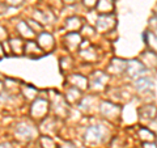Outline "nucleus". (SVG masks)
<instances>
[{"mask_svg":"<svg viewBox=\"0 0 157 148\" xmlns=\"http://www.w3.org/2000/svg\"><path fill=\"white\" fill-rule=\"evenodd\" d=\"M50 102H48L46 98L42 97H37L36 100L32 102L30 106V117L36 121H43L46 119L48 115V111H50Z\"/></svg>","mask_w":157,"mask_h":148,"instance_id":"obj_1","label":"nucleus"},{"mask_svg":"<svg viewBox=\"0 0 157 148\" xmlns=\"http://www.w3.org/2000/svg\"><path fill=\"white\" fill-rule=\"evenodd\" d=\"M117 26V18L114 16V13L110 14H100L96 20V32L98 33H110Z\"/></svg>","mask_w":157,"mask_h":148,"instance_id":"obj_2","label":"nucleus"},{"mask_svg":"<svg viewBox=\"0 0 157 148\" xmlns=\"http://www.w3.org/2000/svg\"><path fill=\"white\" fill-rule=\"evenodd\" d=\"M37 129L33 125L28 122H20L16 125V129H14V136L20 140H25L29 142L36 138L37 135Z\"/></svg>","mask_w":157,"mask_h":148,"instance_id":"obj_3","label":"nucleus"},{"mask_svg":"<svg viewBox=\"0 0 157 148\" xmlns=\"http://www.w3.org/2000/svg\"><path fill=\"white\" fill-rule=\"evenodd\" d=\"M105 134H106V131H105L104 126L92 125L85 130L84 139H85L86 143H89V144H98V143H101L102 140H104Z\"/></svg>","mask_w":157,"mask_h":148,"instance_id":"obj_4","label":"nucleus"},{"mask_svg":"<svg viewBox=\"0 0 157 148\" xmlns=\"http://www.w3.org/2000/svg\"><path fill=\"white\" fill-rule=\"evenodd\" d=\"M98 110L101 115H104L107 119H118L121 117V106L111 101H102L98 103Z\"/></svg>","mask_w":157,"mask_h":148,"instance_id":"obj_5","label":"nucleus"},{"mask_svg":"<svg viewBox=\"0 0 157 148\" xmlns=\"http://www.w3.org/2000/svg\"><path fill=\"white\" fill-rule=\"evenodd\" d=\"M145 71H147V68L144 67V64L139 60V59H131V60H127L126 73L130 79H132V80H136V79L141 77Z\"/></svg>","mask_w":157,"mask_h":148,"instance_id":"obj_6","label":"nucleus"},{"mask_svg":"<svg viewBox=\"0 0 157 148\" xmlns=\"http://www.w3.org/2000/svg\"><path fill=\"white\" fill-rule=\"evenodd\" d=\"M110 80V75L109 73H105V72H96L93 73L90 80H89V88L92 91H96V92H101L104 91L107 83Z\"/></svg>","mask_w":157,"mask_h":148,"instance_id":"obj_7","label":"nucleus"},{"mask_svg":"<svg viewBox=\"0 0 157 148\" xmlns=\"http://www.w3.org/2000/svg\"><path fill=\"white\" fill-rule=\"evenodd\" d=\"M37 43L45 53H51L55 49V39L54 36L48 32H41L37 34Z\"/></svg>","mask_w":157,"mask_h":148,"instance_id":"obj_8","label":"nucleus"},{"mask_svg":"<svg viewBox=\"0 0 157 148\" xmlns=\"http://www.w3.org/2000/svg\"><path fill=\"white\" fill-rule=\"evenodd\" d=\"M126 67H127V60L119 58H114L110 60L109 66H107V73L113 76H119L126 73Z\"/></svg>","mask_w":157,"mask_h":148,"instance_id":"obj_9","label":"nucleus"},{"mask_svg":"<svg viewBox=\"0 0 157 148\" xmlns=\"http://www.w3.org/2000/svg\"><path fill=\"white\" fill-rule=\"evenodd\" d=\"M50 106H52V109L55 110L56 117L64 118V117L68 115V106L70 105L67 103V101L64 100V98L60 97L59 95L54 97V101L50 102Z\"/></svg>","mask_w":157,"mask_h":148,"instance_id":"obj_10","label":"nucleus"},{"mask_svg":"<svg viewBox=\"0 0 157 148\" xmlns=\"http://www.w3.org/2000/svg\"><path fill=\"white\" fill-rule=\"evenodd\" d=\"M68 84H70V87L77 88L81 92L89 88V80H88L86 76L81 75V73H72V75H70L68 76Z\"/></svg>","mask_w":157,"mask_h":148,"instance_id":"obj_11","label":"nucleus"},{"mask_svg":"<svg viewBox=\"0 0 157 148\" xmlns=\"http://www.w3.org/2000/svg\"><path fill=\"white\" fill-rule=\"evenodd\" d=\"M81 42H82V36L80 33H67L64 36V43L67 49L70 51H76V50H80V46H81Z\"/></svg>","mask_w":157,"mask_h":148,"instance_id":"obj_12","label":"nucleus"},{"mask_svg":"<svg viewBox=\"0 0 157 148\" xmlns=\"http://www.w3.org/2000/svg\"><path fill=\"white\" fill-rule=\"evenodd\" d=\"M137 113H139L140 121L152 122L157 117V107L155 105H152V103H148V105H143L141 107H139Z\"/></svg>","mask_w":157,"mask_h":148,"instance_id":"obj_13","label":"nucleus"},{"mask_svg":"<svg viewBox=\"0 0 157 148\" xmlns=\"http://www.w3.org/2000/svg\"><path fill=\"white\" fill-rule=\"evenodd\" d=\"M139 60L143 63L147 70H156L157 68V54L151 50H145L141 53Z\"/></svg>","mask_w":157,"mask_h":148,"instance_id":"obj_14","label":"nucleus"},{"mask_svg":"<svg viewBox=\"0 0 157 148\" xmlns=\"http://www.w3.org/2000/svg\"><path fill=\"white\" fill-rule=\"evenodd\" d=\"M24 54L30 58H41L43 54H45V51L42 50L41 47L38 46L37 41H33V39H30V41H28L25 43V47H24Z\"/></svg>","mask_w":157,"mask_h":148,"instance_id":"obj_15","label":"nucleus"},{"mask_svg":"<svg viewBox=\"0 0 157 148\" xmlns=\"http://www.w3.org/2000/svg\"><path fill=\"white\" fill-rule=\"evenodd\" d=\"M135 88L139 93H148L153 88V80L148 76H141L139 79H136Z\"/></svg>","mask_w":157,"mask_h":148,"instance_id":"obj_16","label":"nucleus"},{"mask_svg":"<svg viewBox=\"0 0 157 148\" xmlns=\"http://www.w3.org/2000/svg\"><path fill=\"white\" fill-rule=\"evenodd\" d=\"M81 91L77 89V88H73V87H68V89L66 92V96H64V100L67 101L68 105H78V102L81 101Z\"/></svg>","mask_w":157,"mask_h":148,"instance_id":"obj_17","label":"nucleus"},{"mask_svg":"<svg viewBox=\"0 0 157 148\" xmlns=\"http://www.w3.org/2000/svg\"><path fill=\"white\" fill-rule=\"evenodd\" d=\"M82 20L77 16H72V17H68L64 22V28L67 29L68 33H75V32H78L81 30L82 28Z\"/></svg>","mask_w":157,"mask_h":148,"instance_id":"obj_18","label":"nucleus"},{"mask_svg":"<svg viewBox=\"0 0 157 148\" xmlns=\"http://www.w3.org/2000/svg\"><path fill=\"white\" fill-rule=\"evenodd\" d=\"M16 30L20 34V37H21V38H26V39H29V41H30L32 38L36 37V33L32 30V28L28 25L26 21H20L16 25Z\"/></svg>","mask_w":157,"mask_h":148,"instance_id":"obj_19","label":"nucleus"},{"mask_svg":"<svg viewBox=\"0 0 157 148\" xmlns=\"http://www.w3.org/2000/svg\"><path fill=\"white\" fill-rule=\"evenodd\" d=\"M8 45H9V49H11V53H13L14 55H21V54H24V47H25V43H24L21 37L11 38L8 41Z\"/></svg>","mask_w":157,"mask_h":148,"instance_id":"obj_20","label":"nucleus"},{"mask_svg":"<svg viewBox=\"0 0 157 148\" xmlns=\"http://www.w3.org/2000/svg\"><path fill=\"white\" fill-rule=\"evenodd\" d=\"M114 0H98L97 2V11L101 14H110L114 12Z\"/></svg>","mask_w":157,"mask_h":148,"instance_id":"obj_21","label":"nucleus"},{"mask_svg":"<svg viewBox=\"0 0 157 148\" xmlns=\"http://www.w3.org/2000/svg\"><path fill=\"white\" fill-rule=\"evenodd\" d=\"M143 39L145 42V45L148 46V50L153 51L157 54V36L155 32L148 30V32H144L143 34Z\"/></svg>","mask_w":157,"mask_h":148,"instance_id":"obj_22","label":"nucleus"},{"mask_svg":"<svg viewBox=\"0 0 157 148\" xmlns=\"http://www.w3.org/2000/svg\"><path fill=\"white\" fill-rule=\"evenodd\" d=\"M137 134H139L140 140L143 143H155L157 139L155 131L147 129V127H140L139 131H137Z\"/></svg>","mask_w":157,"mask_h":148,"instance_id":"obj_23","label":"nucleus"},{"mask_svg":"<svg viewBox=\"0 0 157 148\" xmlns=\"http://www.w3.org/2000/svg\"><path fill=\"white\" fill-rule=\"evenodd\" d=\"M80 55L82 59H85L86 62H94L97 60V53L94 50V47L92 45H89L88 47L80 49Z\"/></svg>","mask_w":157,"mask_h":148,"instance_id":"obj_24","label":"nucleus"},{"mask_svg":"<svg viewBox=\"0 0 157 148\" xmlns=\"http://www.w3.org/2000/svg\"><path fill=\"white\" fill-rule=\"evenodd\" d=\"M21 93H22V96H24V98H25L26 101H34L38 97L37 96L38 91L33 85H29V84H28V85H22Z\"/></svg>","mask_w":157,"mask_h":148,"instance_id":"obj_25","label":"nucleus"},{"mask_svg":"<svg viewBox=\"0 0 157 148\" xmlns=\"http://www.w3.org/2000/svg\"><path fill=\"white\" fill-rule=\"evenodd\" d=\"M39 144H41L42 148H58L55 140L50 136H46V135L39 138Z\"/></svg>","mask_w":157,"mask_h":148,"instance_id":"obj_26","label":"nucleus"},{"mask_svg":"<svg viewBox=\"0 0 157 148\" xmlns=\"http://www.w3.org/2000/svg\"><path fill=\"white\" fill-rule=\"evenodd\" d=\"M26 22H28V25L32 28V30H33L34 33H36V36H37V34H39L41 32H43V25H42L41 22L36 21V20H34V18H30V20H28Z\"/></svg>","mask_w":157,"mask_h":148,"instance_id":"obj_27","label":"nucleus"},{"mask_svg":"<svg viewBox=\"0 0 157 148\" xmlns=\"http://www.w3.org/2000/svg\"><path fill=\"white\" fill-rule=\"evenodd\" d=\"M97 2L98 0H82V4H84V7H86L88 9H92V8H96Z\"/></svg>","mask_w":157,"mask_h":148,"instance_id":"obj_28","label":"nucleus"},{"mask_svg":"<svg viewBox=\"0 0 157 148\" xmlns=\"http://www.w3.org/2000/svg\"><path fill=\"white\" fill-rule=\"evenodd\" d=\"M149 28L152 29V32L157 29V16H155V14L149 18Z\"/></svg>","mask_w":157,"mask_h":148,"instance_id":"obj_29","label":"nucleus"},{"mask_svg":"<svg viewBox=\"0 0 157 148\" xmlns=\"http://www.w3.org/2000/svg\"><path fill=\"white\" fill-rule=\"evenodd\" d=\"M24 3V0H6V4L11 7H20Z\"/></svg>","mask_w":157,"mask_h":148,"instance_id":"obj_30","label":"nucleus"},{"mask_svg":"<svg viewBox=\"0 0 157 148\" xmlns=\"http://www.w3.org/2000/svg\"><path fill=\"white\" fill-rule=\"evenodd\" d=\"M8 37V33H7V29L0 26V41H4V39H7Z\"/></svg>","mask_w":157,"mask_h":148,"instance_id":"obj_31","label":"nucleus"},{"mask_svg":"<svg viewBox=\"0 0 157 148\" xmlns=\"http://www.w3.org/2000/svg\"><path fill=\"white\" fill-rule=\"evenodd\" d=\"M144 148H157L156 143H144Z\"/></svg>","mask_w":157,"mask_h":148,"instance_id":"obj_32","label":"nucleus"},{"mask_svg":"<svg viewBox=\"0 0 157 148\" xmlns=\"http://www.w3.org/2000/svg\"><path fill=\"white\" fill-rule=\"evenodd\" d=\"M0 148H12V144L11 143H2V144H0Z\"/></svg>","mask_w":157,"mask_h":148,"instance_id":"obj_33","label":"nucleus"},{"mask_svg":"<svg viewBox=\"0 0 157 148\" xmlns=\"http://www.w3.org/2000/svg\"><path fill=\"white\" fill-rule=\"evenodd\" d=\"M4 55H6V53H4V47L0 45V59H3L4 58Z\"/></svg>","mask_w":157,"mask_h":148,"instance_id":"obj_34","label":"nucleus"},{"mask_svg":"<svg viewBox=\"0 0 157 148\" xmlns=\"http://www.w3.org/2000/svg\"><path fill=\"white\" fill-rule=\"evenodd\" d=\"M3 89H4V85H3V83L0 81V95H2V93H3Z\"/></svg>","mask_w":157,"mask_h":148,"instance_id":"obj_35","label":"nucleus"},{"mask_svg":"<svg viewBox=\"0 0 157 148\" xmlns=\"http://www.w3.org/2000/svg\"><path fill=\"white\" fill-rule=\"evenodd\" d=\"M62 148H75V147H73L72 144H70V143H68V144H66L64 147H62Z\"/></svg>","mask_w":157,"mask_h":148,"instance_id":"obj_36","label":"nucleus"},{"mask_svg":"<svg viewBox=\"0 0 157 148\" xmlns=\"http://www.w3.org/2000/svg\"><path fill=\"white\" fill-rule=\"evenodd\" d=\"M66 2H70V3H73V2H75V0H66Z\"/></svg>","mask_w":157,"mask_h":148,"instance_id":"obj_37","label":"nucleus"},{"mask_svg":"<svg viewBox=\"0 0 157 148\" xmlns=\"http://www.w3.org/2000/svg\"><path fill=\"white\" fill-rule=\"evenodd\" d=\"M155 143H156V146H157V139H156V142H155Z\"/></svg>","mask_w":157,"mask_h":148,"instance_id":"obj_38","label":"nucleus"},{"mask_svg":"<svg viewBox=\"0 0 157 148\" xmlns=\"http://www.w3.org/2000/svg\"><path fill=\"white\" fill-rule=\"evenodd\" d=\"M155 121H156V122H157V117H156V119H155Z\"/></svg>","mask_w":157,"mask_h":148,"instance_id":"obj_39","label":"nucleus"}]
</instances>
